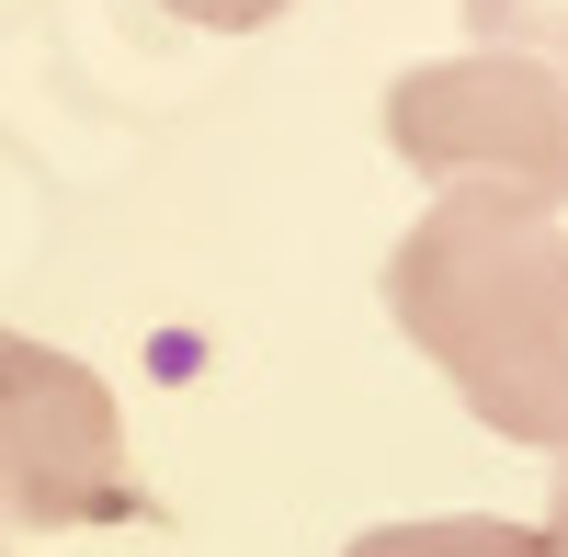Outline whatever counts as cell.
<instances>
[{
    "label": "cell",
    "instance_id": "cell-7",
    "mask_svg": "<svg viewBox=\"0 0 568 557\" xmlns=\"http://www.w3.org/2000/svg\"><path fill=\"white\" fill-rule=\"evenodd\" d=\"M546 546L568 557V444H557V489H546Z\"/></svg>",
    "mask_w": 568,
    "mask_h": 557
},
{
    "label": "cell",
    "instance_id": "cell-5",
    "mask_svg": "<svg viewBox=\"0 0 568 557\" xmlns=\"http://www.w3.org/2000/svg\"><path fill=\"white\" fill-rule=\"evenodd\" d=\"M466 23H478V45L535 58V69L568 80V0H466Z\"/></svg>",
    "mask_w": 568,
    "mask_h": 557
},
{
    "label": "cell",
    "instance_id": "cell-1",
    "mask_svg": "<svg viewBox=\"0 0 568 557\" xmlns=\"http://www.w3.org/2000/svg\"><path fill=\"white\" fill-rule=\"evenodd\" d=\"M387 318L500 444H568V227L500 194H433L387 251Z\"/></svg>",
    "mask_w": 568,
    "mask_h": 557
},
{
    "label": "cell",
    "instance_id": "cell-2",
    "mask_svg": "<svg viewBox=\"0 0 568 557\" xmlns=\"http://www.w3.org/2000/svg\"><path fill=\"white\" fill-rule=\"evenodd\" d=\"M387 149L433 194H500V205H568V80L500 45L420 58L387 80Z\"/></svg>",
    "mask_w": 568,
    "mask_h": 557
},
{
    "label": "cell",
    "instance_id": "cell-4",
    "mask_svg": "<svg viewBox=\"0 0 568 557\" xmlns=\"http://www.w3.org/2000/svg\"><path fill=\"white\" fill-rule=\"evenodd\" d=\"M342 557H557L546 524L511 513H420V524H364Z\"/></svg>",
    "mask_w": 568,
    "mask_h": 557
},
{
    "label": "cell",
    "instance_id": "cell-3",
    "mask_svg": "<svg viewBox=\"0 0 568 557\" xmlns=\"http://www.w3.org/2000/svg\"><path fill=\"white\" fill-rule=\"evenodd\" d=\"M0 524L80 535V524H160L125 467V409L80 353L0 331Z\"/></svg>",
    "mask_w": 568,
    "mask_h": 557
},
{
    "label": "cell",
    "instance_id": "cell-6",
    "mask_svg": "<svg viewBox=\"0 0 568 557\" xmlns=\"http://www.w3.org/2000/svg\"><path fill=\"white\" fill-rule=\"evenodd\" d=\"M160 12L205 23V34H262V23H284V12H296V0H160Z\"/></svg>",
    "mask_w": 568,
    "mask_h": 557
}]
</instances>
